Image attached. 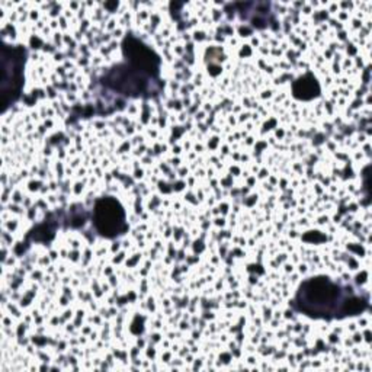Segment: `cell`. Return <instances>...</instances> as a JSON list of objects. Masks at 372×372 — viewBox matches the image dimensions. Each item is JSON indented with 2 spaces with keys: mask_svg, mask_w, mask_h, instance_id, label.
Here are the masks:
<instances>
[{
  "mask_svg": "<svg viewBox=\"0 0 372 372\" xmlns=\"http://www.w3.org/2000/svg\"><path fill=\"white\" fill-rule=\"evenodd\" d=\"M95 219L98 230L108 237H113L123 230L124 211L114 200H102L96 204Z\"/></svg>",
  "mask_w": 372,
  "mask_h": 372,
  "instance_id": "6da1fadb",
  "label": "cell"
},
{
  "mask_svg": "<svg viewBox=\"0 0 372 372\" xmlns=\"http://www.w3.org/2000/svg\"><path fill=\"white\" fill-rule=\"evenodd\" d=\"M304 295H306V300L310 304H314L316 307H319L321 304H327L334 300L336 288H334L327 281H313L306 285Z\"/></svg>",
  "mask_w": 372,
  "mask_h": 372,
  "instance_id": "7a4b0ae2",
  "label": "cell"
},
{
  "mask_svg": "<svg viewBox=\"0 0 372 372\" xmlns=\"http://www.w3.org/2000/svg\"><path fill=\"white\" fill-rule=\"evenodd\" d=\"M294 92L296 98L301 99H311L319 95V85L317 81L311 76H306L300 79L294 86Z\"/></svg>",
  "mask_w": 372,
  "mask_h": 372,
  "instance_id": "3957f363",
  "label": "cell"
}]
</instances>
